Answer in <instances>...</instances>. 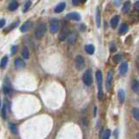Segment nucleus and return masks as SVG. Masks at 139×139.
<instances>
[{
  "instance_id": "nucleus-1",
  "label": "nucleus",
  "mask_w": 139,
  "mask_h": 139,
  "mask_svg": "<svg viewBox=\"0 0 139 139\" xmlns=\"http://www.w3.org/2000/svg\"><path fill=\"white\" fill-rule=\"evenodd\" d=\"M95 78L97 81V87H98V98L99 100H102L103 91H102V74L100 70L96 72Z\"/></svg>"
},
{
  "instance_id": "nucleus-2",
  "label": "nucleus",
  "mask_w": 139,
  "mask_h": 139,
  "mask_svg": "<svg viewBox=\"0 0 139 139\" xmlns=\"http://www.w3.org/2000/svg\"><path fill=\"white\" fill-rule=\"evenodd\" d=\"M46 25L44 22H41V23L39 24L36 30H35V36H36V38L40 39L46 34Z\"/></svg>"
},
{
  "instance_id": "nucleus-3",
  "label": "nucleus",
  "mask_w": 139,
  "mask_h": 139,
  "mask_svg": "<svg viewBox=\"0 0 139 139\" xmlns=\"http://www.w3.org/2000/svg\"><path fill=\"white\" fill-rule=\"evenodd\" d=\"M82 81L86 86H91L93 83V77L91 70H87L82 76Z\"/></svg>"
},
{
  "instance_id": "nucleus-4",
  "label": "nucleus",
  "mask_w": 139,
  "mask_h": 139,
  "mask_svg": "<svg viewBox=\"0 0 139 139\" xmlns=\"http://www.w3.org/2000/svg\"><path fill=\"white\" fill-rule=\"evenodd\" d=\"M74 64H75V67L78 70H82L85 67V59L82 56L78 55L76 56L75 59H74Z\"/></svg>"
},
{
  "instance_id": "nucleus-5",
  "label": "nucleus",
  "mask_w": 139,
  "mask_h": 139,
  "mask_svg": "<svg viewBox=\"0 0 139 139\" xmlns=\"http://www.w3.org/2000/svg\"><path fill=\"white\" fill-rule=\"evenodd\" d=\"M59 30V21L58 19H54L50 22V32L51 33H56Z\"/></svg>"
},
{
  "instance_id": "nucleus-6",
  "label": "nucleus",
  "mask_w": 139,
  "mask_h": 139,
  "mask_svg": "<svg viewBox=\"0 0 139 139\" xmlns=\"http://www.w3.org/2000/svg\"><path fill=\"white\" fill-rule=\"evenodd\" d=\"M69 36V29L67 27H64L62 30H61L60 33H59V40L61 41H64L65 39H67Z\"/></svg>"
},
{
  "instance_id": "nucleus-7",
  "label": "nucleus",
  "mask_w": 139,
  "mask_h": 139,
  "mask_svg": "<svg viewBox=\"0 0 139 139\" xmlns=\"http://www.w3.org/2000/svg\"><path fill=\"white\" fill-rule=\"evenodd\" d=\"M112 80H113V72L109 71L107 74V78H106V89H107V90L110 89Z\"/></svg>"
},
{
  "instance_id": "nucleus-8",
  "label": "nucleus",
  "mask_w": 139,
  "mask_h": 139,
  "mask_svg": "<svg viewBox=\"0 0 139 139\" xmlns=\"http://www.w3.org/2000/svg\"><path fill=\"white\" fill-rule=\"evenodd\" d=\"M67 19H70V20H75L79 21L81 20V15L77 12H70L67 15Z\"/></svg>"
},
{
  "instance_id": "nucleus-9",
  "label": "nucleus",
  "mask_w": 139,
  "mask_h": 139,
  "mask_svg": "<svg viewBox=\"0 0 139 139\" xmlns=\"http://www.w3.org/2000/svg\"><path fill=\"white\" fill-rule=\"evenodd\" d=\"M32 22H31V21H27V22H25V23H24L23 25H21V27H20V31L22 32H27L28 30H30L31 28H32Z\"/></svg>"
},
{
  "instance_id": "nucleus-10",
  "label": "nucleus",
  "mask_w": 139,
  "mask_h": 139,
  "mask_svg": "<svg viewBox=\"0 0 139 139\" xmlns=\"http://www.w3.org/2000/svg\"><path fill=\"white\" fill-rule=\"evenodd\" d=\"M14 64H15V67H16L17 68H19V69L24 68V67H25V61H24L23 59H20V58H18L17 59H15Z\"/></svg>"
},
{
  "instance_id": "nucleus-11",
  "label": "nucleus",
  "mask_w": 139,
  "mask_h": 139,
  "mask_svg": "<svg viewBox=\"0 0 139 139\" xmlns=\"http://www.w3.org/2000/svg\"><path fill=\"white\" fill-rule=\"evenodd\" d=\"M117 97H118V101L121 104H123L125 101V93L123 89H120L117 93Z\"/></svg>"
},
{
  "instance_id": "nucleus-12",
  "label": "nucleus",
  "mask_w": 139,
  "mask_h": 139,
  "mask_svg": "<svg viewBox=\"0 0 139 139\" xmlns=\"http://www.w3.org/2000/svg\"><path fill=\"white\" fill-rule=\"evenodd\" d=\"M119 71H120V74L122 75L126 74V73L128 72V64L126 62H123L121 64L120 67H119Z\"/></svg>"
},
{
  "instance_id": "nucleus-13",
  "label": "nucleus",
  "mask_w": 139,
  "mask_h": 139,
  "mask_svg": "<svg viewBox=\"0 0 139 139\" xmlns=\"http://www.w3.org/2000/svg\"><path fill=\"white\" fill-rule=\"evenodd\" d=\"M131 89L133 92L139 93V81L136 80H133L131 81Z\"/></svg>"
},
{
  "instance_id": "nucleus-14",
  "label": "nucleus",
  "mask_w": 139,
  "mask_h": 139,
  "mask_svg": "<svg viewBox=\"0 0 139 139\" xmlns=\"http://www.w3.org/2000/svg\"><path fill=\"white\" fill-rule=\"evenodd\" d=\"M76 39H77V34L71 33V34H69V36H68V38H67V42L69 45H74V44L75 43Z\"/></svg>"
},
{
  "instance_id": "nucleus-15",
  "label": "nucleus",
  "mask_w": 139,
  "mask_h": 139,
  "mask_svg": "<svg viewBox=\"0 0 139 139\" xmlns=\"http://www.w3.org/2000/svg\"><path fill=\"white\" fill-rule=\"evenodd\" d=\"M18 7H19V3H18L17 1H15V0H13V1L11 2L8 5V9H9V11H11V12H13V11L17 10Z\"/></svg>"
},
{
  "instance_id": "nucleus-16",
  "label": "nucleus",
  "mask_w": 139,
  "mask_h": 139,
  "mask_svg": "<svg viewBox=\"0 0 139 139\" xmlns=\"http://www.w3.org/2000/svg\"><path fill=\"white\" fill-rule=\"evenodd\" d=\"M119 23V17L118 16H115L114 18H112L111 20H110V25L113 29H116V26H117Z\"/></svg>"
},
{
  "instance_id": "nucleus-17",
  "label": "nucleus",
  "mask_w": 139,
  "mask_h": 139,
  "mask_svg": "<svg viewBox=\"0 0 139 139\" xmlns=\"http://www.w3.org/2000/svg\"><path fill=\"white\" fill-rule=\"evenodd\" d=\"M95 21H96V25L97 27L101 26V12H100V8L97 7L96 9V15H95Z\"/></svg>"
},
{
  "instance_id": "nucleus-18",
  "label": "nucleus",
  "mask_w": 139,
  "mask_h": 139,
  "mask_svg": "<svg viewBox=\"0 0 139 139\" xmlns=\"http://www.w3.org/2000/svg\"><path fill=\"white\" fill-rule=\"evenodd\" d=\"M65 8H66V3L62 2V3L59 4L58 5L56 6V8L54 9V12H56V13H59V12H63Z\"/></svg>"
},
{
  "instance_id": "nucleus-19",
  "label": "nucleus",
  "mask_w": 139,
  "mask_h": 139,
  "mask_svg": "<svg viewBox=\"0 0 139 139\" xmlns=\"http://www.w3.org/2000/svg\"><path fill=\"white\" fill-rule=\"evenodd\" d=\"M131 2H129V1H126L124 4H123V7L122 9V12L123 13H128V12H129V11L131 10Z\"/></svg>"
},
{
  "instance_id": "nucleus-20",
  "label": "nucleus",
  "mask_w": 139,
  "mask_h": 139,
  "mask_svg": "<svg viewBox=\"0 0 139 139\" xmlns=\"http://www.w3.org/2000/svg\"><path fill=\"white\" fill-rule=\"evenodd\" d=\"M131 114L134 119L137 121V122H139V109L138 108H134V109H132Z\"/></svg>"
},
{
  "instance_id": "nucleus-21",
  "label": "nucleus",
  "mask_w": 139,
  "mask_h": 139,
  "mask_svg": "<svg viewBox=\"0 0 139 139\" xmlns=\"http://www.w3.org/2000/svg\"><path fill=\"white\" fill-rule=\"evenodd\" d=\"M19 25V21L13 22V23L11 24V25H9L8 27L5 29V32H11V31H12L13 29H15V28H16Z\"/></svg>"
},
{
  "instance_id": "nucleus-22",
  "label": "nucleus",
  "mask_w": 139,
  "mask_h": 139,
  "mask_svg": "<svg viewBox=\"0 0 139 139\" xmlns=\"http://www.w3.org/2000/svg\"><path fill=\"white\" fill-rule=\"evenodd\" d=\"M128 30H129V26H128V25H126V24H123V25H121L120 29H119V33L123 35L128 32Z\"/></svg>"
},
{
  "instance_id": "nucleus-23",
  "label": "nucleus",
  "mask_w": 139,
  "mask_h": 139,
  "mask_svg": "<svg viewBox=\"0 0 139 139\" xmlns=\"http://www.w3.org/2000/svg\"><path fill=\"white\" fill-rule=\"evenodd\" d=\"M85 51L87 52V54H93L94 52V47L93 45H87L85 46Z\"/></svg>"
},
{
  "instance_id": "nucleus-24",
  "label": "nucleus",
  "mask_w": 139,
  "mask_h": 139,
  "mask_svg": "<svg viewBox=\"0 0 139 139\" xmlns=\"http://www.w3.org/2000/svg\"><path fill=\"white\" fill-rule=\"evenodd\" d=\"M7 62H8V57L4 56V58L1 59V62H0V68L4 69L6 67V65H7Z\"/></svg>"
},
{
  "instance_id": "nucleus-25",
  "label": "nucleus",
  "mask_w": 139,
  "mask_h": 139,
  "mask_svg": "<svg viewBox=\"0 0 139 139\" xmlns=\"http://www.w3.org/2000/svg\"><path fill=\"white\" fill-rule=\"evenodd\" d=\"M22 56H23L24 59H28L30 57V53H29V50H28L27 47H25L22 51Z\"/></svg>"
},
{
  "instance_id": "nucleus-26",
  "label": "nucleus",
  "mask_w": 139,
  "mask_h": 139,
  "mask_svg": "<svg viewBox=\"0 0 139 139\" xmlns=\"http://www.w3.org/2000/svg\"><path fill=\"white\" fill-rule=\"evenodd\" d=\"M9 127H10L11 131H12V133L14 134H18L19 133V129H18V126L16 124H13V123H10L9 124Z\"/></svg>"
},
{
  "instance_id": "nucleus-27",
  "label": "nucleus",
  "mask_w": 139,
  "mask_h": 139,
  "mask_svg": "<svg viewBox=\"0 0 139 139\" xmlns=\"http://www.w3.org/2000/svg\"><path fill=\"white\" fill-rule=\"evenodd\" d=\"M3 92L4 94H10L11 92H12V89H11V87L9 85H4L3 87Z\"/></svg>"
},
{
  "instance_id": "nucleus-28",
  "label": "nucleus",
  "mask_w": 139,
  "mask_h": 139,
  "mask_svg": "<svg viewBox=\"0 0 139 139\" xmlns=\"http://www.w3.org/2000/svg\"><path fill=\"white\" fill-rule=\"evenodd\" d=\"M7 106L6 104H4L3 108H2V112H1V116L3 119H5L6 118V113H7Z\"/></svg>"
},
{
  "instance_id": "nucleus-29",
  "label": "nucleus",
  "mask_w": 139,
  "mask_h": 139,
  "mask_svg": "<svg viewBox=\"0 0 139 139\" xmlns=\"http://www.w3.org/2000/svg\"><path fill=\"white\" fill-rule=\"evenodd\" d=\"M110 135H111V131H110L109 129H106L104 131V133H103L101 139H109Z\"/></svg>"
},
{
  "instance_id": "nucleus-30",
  "label": "nucleus",
  "mask_w": 139,
  "mask_h": 139,
  "mask_svg": "<svg viewBox=\"0 0 139 139\" xmlns=\"http://www.w3.org/2000/svg\"><path fill=\"white\" fill-rule=\"evenodd\" d=\"M31 5H32V2H31V1H28L27 3L25 4V7L23 8V12H27V11L30 9Z\"/></svg>"
},
{
  "instance_id": "nucleus-31",
  "label": "nucleus",
  "mask_w": 139,
  "mask_h": 139,
  "mask_svg": "<svg viewBox=\"0 0 139 139\" xmlns=\"http://www.w3.org/2000/svg\"><path fill=\"white\" fill-rule=\"evenodd\" d=\"M113 59H114V61L116 63H118V62H120V61L122 60V56H121L120 54H116V55H115V56H114Z\"/></svg>"
},
{
  "instance_id": "nucleus-32",
  "label": "nucleus",
  "mask_w": 139,
  "mask_h": 139,
  "mask_svg": "<svg viewBox=\"0 0 139 139\" xmlns=\"http://www.w3.org/2000/svg\"><path fill=\"white\" fill-rule=\"evenodd\" d=\"M4 25H5V19H0V28H3Z\"/></svg>"
},
{
  "instance_id": "nucleus-33",
  "label": "nucleus",
  "mask_w": 139,
  "mask_h": 139,
  "mask_svg": "<svg viewBox=\"0 0 139 139\" xmlns=\"http://www.w3.org/2000/svg\"><path fill=\"white\" fill-rule=\"evenodd\" d=\"M17 50H18V46H13L12 47V54H14L17 53Z\"/></svg>"
},
{
  "instance_id": "nucleus-34",
  "label": "nucleus",
  "mask_w": 139,
  "mask_h": 139,
  "mask_svg": "<svg viewBox=\"0 0 139 139\" xmlns=\"http://www.w3.org/2000/svg\"><path fill=\"white\" fill-rule=\"evenodd\" d=\"M72 2H73V4L74 5H78L79 4V2H80V0H72Z\"/></svg>"
},
{
  "instance_id": "nucleus-35",
  "label": "nucleus",
  "mask_w": 139,
  "mask_h": 139,
  "mask_svg": "<svg viewBox=\"0 0 139 139\" xmlns=\"http://www.w3.org/2000/svg\"><path fill=\"white\" fill-rule=\"evenodd\" d=\"M134 6H135V8H136V9H137V10H139V0H138V1H136V3H135V5H134Z\"/></svg>"
},
{
  "instance_id": "nucleus-36",
  "label": "nucleus",
  "mask_w": 139,
  "mask_h": 139,
  "mask_svg": "<svg viewBox=\"0 0 139 139\" xmlns=\"http://www.w3.org/2000/svg\"><path fill=\"white\" fill-rule=\"evenodd\" d=\"M110 49H111V52H115V51L116 50V48L115 47V46L113 45V44H112V45H111V47H110Z\"/></svg>"
},
{
  "instance_id": "nucleus-37",
  "label": "nucleus",
  "mask_w": 139,
  "mask_h": 139,
  "mask_svg": "<svg viewBox=\"0 0 139 139\" xmlns=\"http://www.w3.org/2000/svg\"><path fill=\"white\" fill-rule=\"evenodd\" d=\"M80 1L81 2V3H85V2L87 1V0H80Z\"/></svg>"
},
{
  "instance_id": "nucleus-38",
  "label": "nucleus",
  "mask_w": 139,
  "mask_h": 139,
  "mask_svg": "<svg viewBox=\"0 0 139 139\" xmlns=\"http://www.w3.org/2000/svg\"><path fill=\"white\" fill-rule=\"evenodd\" d=\"M136 139H139V133L136 134Z\"/></svg>"
},
{
  "instance_id": "nucleus-39",
  "label": "nucleus",
  "mask_w": 139,
  "mask_h": 139,
  "mask_svg": "<svg viewBox=\"0 0 139 139\" xmlns=\"http://www.w3.org/2000/svg\"><path fill=\"white\" fill-rule=\"evenodd\" d=\"M0 107H1V100H0Z\"/></svg>"
}]
</instances>
